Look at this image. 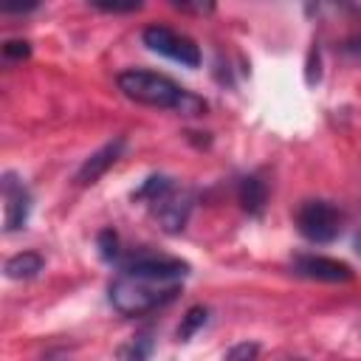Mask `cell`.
I'll list each match as a JSON object with an SVG mask.
<instances>
[{
	"instance_id": "obj_1",
	"label": "cell",
	"mask_w": 361,
	"mask_h": 361,
	"mask_svg": "<svg viewBox=\"0 0 361 361\" xmlns=\"http://www.w3.org/2000/svg\"><path fill=\"white\" fill-rule=\"evenodd\" d=\"M116 85L127 99L147 104V107L172 110L178 116H200L206 110V102L200 96H195L183 85H178L175 79L155 73V71H144V68L121 71Z\"/></svg>"
},
{
	"instance_id": "obj_2",
	"label": "cell",
	"mask_w": 361,
	"mask_h": 361,
	"mask_svg": "<svg viewBox=\"0 0 361 361\" xmlns=\"http://www.w3.org/2000/svg\"><path fill=\"white\" fill-rule=\"evenodd\" d=\"M178 293H180L178 282H158L121 271V276L110 285V305L121 316H144L155 307L169 305Z\"/></svg>"
},
{
	"instance_id": "obj_3",
	"label": "cell",
	"mask_w": 361,
	"mask_h": 361,
	"mask_svg": "<svg viewBox=\"0 0 361 361\" xmlns=\"http://www.w3.org/2000/svg\"><path fill=\"white\" fill-rule=\"evenodd\" d=\"M344 214L330 200H307L296 212V228L310 243H333L341 234Z\"/></svg>"
},
{
	"instance_id": "obj_4",
	"label": "cell",
	"mask_w": 361,
	"mask_h": 361,
	"mask_svg": "<svg viewBox=\"0 0 361 361\" xmlns=\"http://www.w3.org/2000/svg\"><path fill=\"white\" fill-rule=\"evenodd\" d=\"M147 203H149L152 214L158 217L161 228L169 231V234H178V231L186 228V220H189V214H192L195 195H192L189 189L178 186L175 180H169V183H166L155 197H149Z\"/></svg>"
},
{
	"instance_id": "obj_5",
	"label": "cell",
	"mask_w": 361,
	"mask_h": 361,
	"mask_svg": "<svg viewBox=\"0 0 361 361\" xmlns=\"http://www.w3.org/2000/svg\"><path fill=\"white\" fill-rule=\"evenodd\" d=\"M141 39H144V45L149 51H155V54H161V56H166L172 62H180L186 68H197L200 65V48L186 34H178V31H172L166 25H149V28H144Z\"/></svg>"
},
{
	"instance_id": "obj_6",
	"label": "cell",
	"mask_w": 361,
	"mask_h": 361,
	"mask_svg": "<svg viewBox=\"0 0 361 361\" xmlns=\"http://www.w3.org/2000/svg\"><path fill=\"white\" fill-rule=\"evenodd\" d=\"M124 274L144 276V279H158V282H178L189 274V265L183 259H172V257L141 254V257H130L124 262Z\"/></svg>"
},
{
	"instance_id": "obj_7",
	"label": "cell",
	"mask_w": 361,
	"mask_h": 361,
	"mask_svg": "<svg viewBox=\"0 0 361 361\" xmlns=\"http://www.w3.org/2000/svg\"><path fill=\"white\" fill-rule=\"evenodd\" d=\"M3 197H6L3 228H6L8 234L25 228L28 214H31V192L25 189V183H23L14 172H6V175H3Z\"/></svg>"
},
{
	"instance_id": "obj_8",
	"label": "cell",
	"mask_w": 361,
	"mask_h": 361,
	"mask_svg": "<svg viewBox=\"0 0 361 361\" xmlns=\"http://www.w3.org/2000/svg\"><path fill=\"white\" fill-rule=\"evenodd\" d=\"M293 274L316 282H347L353 279V268L341 259L322 257V254H302L293 259Z\"/></svg>"
},
{
	"instance_id": "obj_9",
	"label": "cell",
	"mask_w": 361,
	"mask_h": 361,
	"mask_svg": "<svg viewBox=\"0 0 361 361\" xmlns=\"http://www.w3.org/2000/svg\"><path fill=\"white\" fill-rule=\"evenodd\" d=\"M121 149H124V138H113V141H107L104 147H99L96 152H90V155L82 161V166L76 169V183H79V186L96 183V180L121 158Z\"/></svg>"
},
{
	"instance_id": "obj_10",
	"label": "cell",
	"mask_w": 361,
	"mask_h": 361,
	"mask_svg": "<svg viewBox=\"0 0 361 361\" xmlns=\"http://www.w3.org/2000/svg\"><path fill=\"white\" fill-rule=\"evenodd\" d=\"M237 197H240V206L251 217H259L262 209H265V200H268V189L257 175H245L240 180V186H237Z\"/></svg>"
},
{
	"instance_id": "obj_11",
	"label": "cell",
	"mask_w": 361,
	"mask_h": 361,
	"mask_svg": "<svg viewBox=\"0 0 361 361\" xmlns=\"http://www.w3.org/2000/svg\"><path fill=\"white\" fill-rule=\"evenodd\" d=\"M42 265H45V259L37 251H23L6 262V276L8 279H31L42 271Z\"/></svg>"
},
{
	"instance_id": "obj_12",
	"label": "cell",
	"mask_w": 361,
	"mask_h": 361,
	"mask_svg": "<svg viewBox=\"0 0 361 361\" xmlns=\"http://www.w3.org/2000/svg\"><path fill=\"white\" fill-rule=\"evenodd\" d=\"M206 319H209V310L206 307H189L186 310V316H183V322H180V327H178V338H192L203 324H206Z\"/></svg>"
},
{
	"instance_id": "obj_13",
	"label": "cell",
	"mask_w": 361,
	"mask_h": 361,
	"mask_svg": "<svg viewBox=\"0 0 361 361\" xmlns=\"http://www.w3.org/2000/svg\"><path fill=\"white\" fill-rule=\"evenodd\" d=\"M87 3L104 14H133L144 8V0H87Z\"/></svg>"
},
{
	"instance_id": "obj_14",
	"label": "cell",
	"mask_w": 361,
	"mask_h": 361,
	"mask_svg": "<svg viewBox=\"0 0 361 361\" xmlns=\"http://www.w3.org/2000/svg\"><path fill=\"white\" fill-rule=\"evenodd\" d=\"M96 245H99L102 259H107V262L118 259V234L113 228H102L99 237H96Z\"/></svg>"
},
{
	"instance_id": "obj_15",
	"label": "cell",
	"mask_w": 361,
	"mask_h": 361,
	"mask_svg": "<svg viewBox=\"0 0 361 361\" xmlns=\"http://www.w3.org/2000/svg\"><path fill=\"white\" fill-rule=\"evenodd\" d=\"M169 3L180 11H186V14H195V17L214 14V0H169Z\"/></svg>"
},
{
	"instance_id": "obj_16",
	"label": "cell",
	"mask_w": 361,
	"mask_h": 361,
	"mask_svg": "<svg viewBox=\"0 0 361 361\" xmlns=\"http://www.w3.org/2000/svg\"><path fill=\"white\" fill-rule=\"evenodd\" d=\"M28 54H31V48H28V42H25V39H8V42L3 45V56H6L8 62L25 59Z\"/></svg>"
},
{
	"instance_id": "obj_17",
	"label": "cell",
	"mask_w": 361,
	"mask_h": 361,
	"mask_svg": "<svg viewBox=\"0 0 361 361\" xmlns=\"http://www.w3.org/2000/svg\"><path fill=\"white\" fill-rule=\"evenodd\" d=\"M3 3V11L8 14H28L39 6V0H0Z\"/></svg>"
},
{
	"instance_id": "obj_18",
	"label": "cell",
	"mask_w": 361,
	"mask_h": 361,
	"mask_svg": "<svg viewBox=\"0 0 361 361\" xmlns=\"http://www.w3.org/2000/svg\"><path fill=\"white\" fill-rule=\"evenodd\" d=\"M257 353H259V347L245 341V344H237V347H231V350L226 353V358H254Z\"/></svg>"
},
{
	"instance_id": "obj_19",
	"label": "cell",
	"mask_w": 361,
	"mask_h": 361,
	"mask_svg": "<svg viewBox=\"0 0 361 361\" xmlns=\"http://www.w3.org/2000/svg\"><path fill=\"white\" fill-rule=\"evenodd\" d=\"M341 51L350 56V59H355V62H361V37H350V39H344V45H341Z\"/></svg>"
},
{
	"instance_id": "obj_20",
	"label": "cell",
	"mask_w": 361,
	"mask_h": 361,
	"mask_svg": "<svg viewBox=\"0 0 361 361\" xmlns=\"http://www.w3.org/2000/svg\"><path fill=\"white\" fill-rule=\"evenodd\" d=\"M353 245H355V251H358V254H361V231H358V234H355V243H353Z\"/></svg>"
}]
</instances>
